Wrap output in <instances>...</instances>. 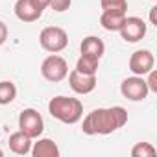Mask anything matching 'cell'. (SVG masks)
<instances>
[{"label":"cell","instance_id":"1","mask_svg":"<svg viewBox=\"0 0 157 157\" xmlns=\"http://www.w3.org/2000/svg\"><path fill=\"white\" fill-rule=\"evenodd\" d=\"M128 122V111L122 105L100 107L91 111L82 124V131L85 135H109L120 129Z\"/></svg>","mask_w":157,"mask_h":157},{"label":"cell","instance_id":"2","mask_svg":"<svg viewBox=\"0 0 157 157\" xmlns=\"http://www.w3.org/2000/svg\"><path fill=\"white\" fill-rule=\"evenodd\" d=\"M48 111L56 120L63 124H76L83 117V104L78 98L59 94L48 102Z\"/></svg>","mask_w":157,"mask_h":157},{"label":"cell","instance_id":"3","mask_svg":"<svg viewBox=\"0 0 157 157\" xmlns=\"http://www.w3.org/2000/svg\"><path fill=\"white\" fill-rule=\"evenodd\" d=\"M39 44L43 50L50 54H57L68 46V35L59 26H46L39 35Z\"/></svg>","mask_w":157,"mask_h":157},{"label":"cell","instance_id":"4","mask_svg":"<svg viewBox=\"0 0 157 157\" xmlns=\"http://www.w3.org/2000/svg\"><path fill=\"white\" fill-rule=\"evenodd\" d=\"M19 129L22 133H26L30 139H39L44 131V120H43L41 113L33 107L24 109L19 115Z\"/></svg>","mask_w":157,"mask_h":157},{"label":"cell","instance_id":"5","mask_svg":"<svg viewBox=\"0 0 157 157\" xmlns=\"http://www.w3.org/2000/svg\"><path fill=\"white\" fill-rule=\"evenodd\" d=\"M41 74L46 82H52V83H57V82H63L67 74H68V63L61 57V56H48L43 65H41Z\"/></svg>","mask_w":157,"mask_h":157},{"label":"cell","instance_id":"6","mask_svg":"<svg viewBox=\"0 0 157 157\" xmlns=\"http://www.w3.org/2000/svg\"><path fill=\"white\" fill-rule=\"evenodd\" d=\"M120 93L124 98L131 100V102H140L148 96V85H146V80L144 76H131V78H126V80L120 83Z\"/></svg>","mask_w":157,"mask_h":157},{"label":"cell","instance_id":"7","mask_svg":"<svg viewBox=\"0 0 157 157\" xmlns=\"http://www.w3.org/2000/svg\"><path fill=\"white\" fill-rule=\"evenodd\" d=\"M146 30H148V26L140 17H126L118 32L126 43H139L140 39H144Z\"/></svg>","mask_w":157,"mask_h":157},{"label":"cell","instance_id":"8","mask_svg":"<svg viewBox=\"0 0 157 157\" xmlns=\"http://www.w3.org/2000/svg\"><path fill=\"white\" fill-rule=\"evenodd\" d=\"M128 65H129V70H131L135 76H146V74L153 68L155 57H153V54H151L150 50H137V52L131 54Z\"/></svg>","mask_w":157,"mask_h":157},{"label":"cell","instance_id":"9","mask_svg":"<svg viewBox=\"0 0 157 157\" xmlns=\"http://www.w3.org/2000/svg\"><path fill=\"white\" fill-rule=\"evenodd\" d=\"M68 76V85L76 94H89L94 91L96 87V76H89V74H82L76 68L72 72L67 74Z\"/></svg>","mask_w":157,"mask_h":157},{"label":"cell","instance_id":"10","mask_svg":"<svg viewBox=\"0 0 157 157\" xmlns=\"http://www.w3.org/2000/svg\"><path fill=\"white\" fill-rule=\"evenodd\" d=\"M15 15L22 22H35L37 19H41L43 11H39L32 4V0H17L15 2Z\"/></svg>","mask_w":157,"mask_h":157},{"label":"cell","instance_id":"11","mask_svg":"<svg viewBox=\"0 0 157 157\" xmlns=\"http://www.w3.org/2000/svg\"><path fill=\"white\" fill-rule=\"evenodd\" d=\"M126 19V11H118V10H104L100 15V24L104 30L107 32H118L122 22Z\"/></svg>","mask_w":157,"mask_h":157},{"label":"cell","instance_id":"12","mask_svg":"<svg viewBox=\"0 0 157 157\" xmlns=\"http://www.w3.org/2000/svg\"><path fill=\"white\" fill-rule=\"evenodd\" d=\"M80 50H82V56H89V57H96V59H102L104 52H105V44L100 37L96 35H89L82 41L80 44Z\"/></svg>","mask_w":157,"mask_h":157},{"label":"cell","instance_id":"13","mask_svg":"<svg viewBox=\"0 0 157 157\" xmlns=\"http://www.w3.org/2000/svg\"><path fill=\"white\" fill-rule=\"evenodd\" d=\"M32 140L33 139H30L26 133H22L19 129V131H15V133L10 135L8 142H10V150L13 153H17V155H28L32 151Z\"/></svg>","mask_w":157,"mask_h":157},{"label":"cell","instance_id":"14","mask_svg":"<svg viewBox=\"0 0 157 157\" xmlns=\"http://www.w3.org/2000/svg\"><path fill=\"white\" fill-rule=\"evenodd\" d=\"M33 157H59V148L52 139H39L30 151Z\"/></svg>","mask_w":157,"mask_h":157},{"label":"cell","instance_id":"15","mask_svg":"<svg viewBox=\"0 0 157 157\" xmlns=\"http://www.w3.org/2000/svg\"><path fill=\"white\" fill-rule=\"evenodd\" d=\"M98 63H100V59H96V57L80 56V59H78V63H76V70L82 72V74L96 76V72H98Z\"/></svg>","mask_w":157,"mask_h":157},{"label":"cell","instance_id":"16","mask_svg":"<svg viewBox=\"0 0 157 157\" xmlns=\"http://www.w3.org/2000/svg\"><path fill=\"white\" fill-rule=\"evenodd\" d=\"M17 98V87L13 82H0V105H8Z\"/></svg>","mask_w":157,"mask_h":157},{"label":"cell","instance_id":"17","mask_svg":"<svg viewBox=\"0 0 157 157\" xmlns=\"http://www.w3.org/2000/svg\"><path fill=\"white\" fill-rule=\"evenodd\" d=\"M131 155L133 157H155L157 150L151 142H137L131 148Z\"/></svg>","mask_w":157,"mask_h":157},{"label":"cell","instance_id":"18","mask_svg":"<svg viewBox=\"0 0 157 157\" xmlns=\"http://www.w3.org/2000/svg\"><path fill=\"white\" fill-rule=\"evenodd\" d=\"M102 10H118L126 11L128 10V0H100Z\"/></svg>","mask_w":157,"mask_h":157},{"label":"cell","instance_id":"19","mask_svg":"<svg viewBox=\"0 0 157 157\" xmlns=\"http://www.w3.org/2000/svg\"><path fill=\"white\" fill-rule=\"evenodd\" d=\"M70 4H72V0H50V6L48 8H52L57 13H63V11H67L70 8Z\"/></svg>","mask_w":157,"mask_h":157},{"label":"cell","instance_id":"20","mask_svg":"<svg viewBox=\"0 0 157 157\" xmlns=\"http://www.w3.org/2000/svg\"><path fill=\"white\" fill-rule=\"evenodd\" d=\"M146 85H148V91H150V93H157V72H155L153 68L148 72Z\"/></svg>","mask_w":157,"mask_h":157},{"label":"cell","instance_id":"21","mask_svg":"<svg viewBox=\"0 0 157 157\" xmlns=\"http://www.w3.org/2000/svg\"><path fill=\"white\" fill-rule=\"evenodd\" d=\"M6 41H8V26L0 21V46H2Z\"/></svg>","mask_w":157,"mask_h":157},{"label":"cell","instance_id":"22","mask_svg":"<svg viewBox=\"0 0 157 157\" xmlns=\"http://www.w3.org/2000/svg\"><path fill=\"white\" fill-rule=\"evenodd\" d=\"M32 4H33L39 11H44V10L50 6V0H32Z\"/></svg>","mask_w":157,"mask_h":157},{"label":"cell","instance_id":"23","mask_svg":"<svg viewBox=\"0 0 157 157\" xmlns=\"http://www.w3.org/2000/svg\"><path fill=\"white\" fill-rule=\"evenodd\" d=\"M155 11H157V6H153V8L150 10V22L157 26V21H155Z\"/></svg>","mask_w":157,"mask_h":157},{"label":"cell","instance_id":"24","mask_svg":"<svg viewBox=\"0 0 157 157\" xmlns=\"http://www.w3.org/2000/svg\"><path fill=\"white\" fill-rule=\"evenodd\" d=\"M0 157H4V151H2V150H0Z\"/></svg>","mask_w":157,"mask_h":157}]
</instances>
